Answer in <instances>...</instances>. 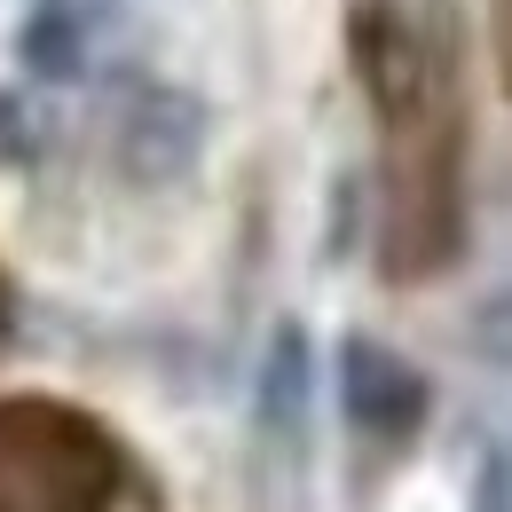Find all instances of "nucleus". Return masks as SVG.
Listing matches in <instances>:
<instances>
[{"label":"nucleus","mask_w":512,"mask_h":512,"mask_svg":"<svg viewBox=\"0 0 512 512\" xmlns=\"http://www.w3.org/2000/svg\"><path fill=\"white\" fill-rule=\"evenodd\" d=\"M197 142H205L197 95L158 87V79H134L127 95H119V158H127V174H142V182H174V174H190V166H197Z\"/></svg>","instance_id":"obj_2"},{"label":"nucleus","mask_w":512,"mask_h":512,"mask_svg":"<svg viewBox=\"0 0 512 512\" xmlns=\"http://www.w3.org/2000/svg\"><path fill=\"white\" fill-rule=\"evenodd\" d=\"M300 418H308V331L300 323H276L268 363H260V426L292 442Z\"/></svg>","instance_id":"obj_4"},{"label":"nucleus","mask_w":512,"mask_h":512,"mask_svg":"<svg viewBox=\"0 0 512 512\" xmlns=\"http://www.w3.org/2000/svg\"><path fill=\"white\" fill-rule=\"evenodd\" d=\"M0 158H40V119L16 95H0Z\"/></svg>","instance_id":"obj_6"},{"label":"nucleus","mask_w":512,"mask_h":512,"mask_svg":"<svg viewBox=\"0 0 512 512\" xmlns=\"http://www.w3.org/2000/svg\"><path fill=\"white\" fill-rule=\"evenodd\" d=\"M95 32H103V0H32L16 24V64L32 79H79L95 64Z\"/></svg>","instance_id":"obj_3"},{"label":"nucleus","mask_w":512,"mask_h":512,"mask_svg":"<svg viewBox=\"0 0 512 512\" xmlns=\"http://www.w3.org/2000/svg\"><path fill=\"white\" fill-rule=\"evenodd\" d=\"M465 512H512V442H489L481 473H473V497Z\"/></svg>","instance_id":"obj_5"},{"label":"nucleus","mask_w":512,"mask_h":512,"mask_svg":"<svg viewBox=\"0 0 512 512\" xmlns=\"http://www.w3.org/2000/svg\"><path fill=\"white\" fill-rule=\"evenodd\" d=\"M426 379H418V363H402L386 339L371 331H347L339 339V410H347V426L363 434V442H418V426H426Z\"/></svg>","instance_id":"obj_1"}]
</instances>
